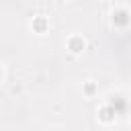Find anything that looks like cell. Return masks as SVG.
<instances>
[{"label": "cell", "instance_id": "3957f363", "mask_svg": "<svg viewBox=\"0 0 131 131\" xmlns=\"http://www.w3.org/2000/svg\"><path fill=\"white\" fill-rule=\"evenodd\" d=\"M31 31L33 33H37V35H45L47 31H49V27H51V23H49V16L47 14H43V12H39V14H33V18H31Z\"/></svg>", "mask_w": 131, "mask_h": 131}, {"label": "cell", "instance_id": "52a82bcc", "mask_svg": "<svg viewBox=\"0 0 131 131\" xmlns=\"http://www.w3.org/2000/svg\"><path fill=\"white\" fill-rule=\"evenodd\" d=\"M129 127H131V121H129Z\"/></svg>", "mask_w": 131, "mask_h": 131}, {"label": "cell", "instance_id": "277c9868", "mask_svg": "<svg viewBox=\"0 0 131 131\" xmlns=\"http://www.w3.org/2000/svg\"><path fill=\"white\" fill-rule=\"evenodd\" d=\"M96 117H98V121H100L102 125L115 123V119H117V108H115V104H111V102L100 104L98 111H96Z\"/></svg>", "mask_w": 131, "mask_h": 131}, {"label": "cell", "instance_id": "5b68a950", "mask_svg": "<svg viewBox=\"0 0 131 131\" xmlns=\"http://www.w3.org/2000/svg\"><path fill=\"white\" fill-rule=\"evenodd\" d=\"M82 94H84L86 98H94V96L98 94V82H94V80L82 82Z\"/></svg>", "mask_w": 131, "mask_h": 131}, {"label": "cell", "instance_id": "7a4b0ae2", "mask_svg": "<svg viewBox=\"0 0 131 131\" xmlns=\"http://www.w3.org/2000/svg\"><path fill=\"white\" fill-rule=\"evenodd\" d=\"M88 47V41L84 35H78V33H72L68 39H66V49L72 53V55H82Z\"/></svg>", "mask_w": 131, "mask_h": 131}, {"label": "cell", "instance_id": "8992f818", "mask_svg": "<svg viewBox=\"0 0 131 131\" xmlns=\"http://www.w3.org/2000/svg\"><path fill=\"white\" fill-rule=\"evenodd\" d=\"M2 78H4V70H2V63H0V82H2Z\"/></svg>", "mask_w": 131, "mask_h": 131}, {"label": "cell", "instance_id": "6da1fadb", "mask_svg": "<svg viewBox=\"0 0 131 131\" xmlns=\"http://www.w3.org/2000/svg\"><path fill=\"white\" fill-rule=\"evenodd\" d=\"M111 23H113V27H117V29H125V27H129V23H131V8L125 6V4H117V6H113Z\"/></svg>", "mask_w": 131, "mask_h": 131}]
</instances>
